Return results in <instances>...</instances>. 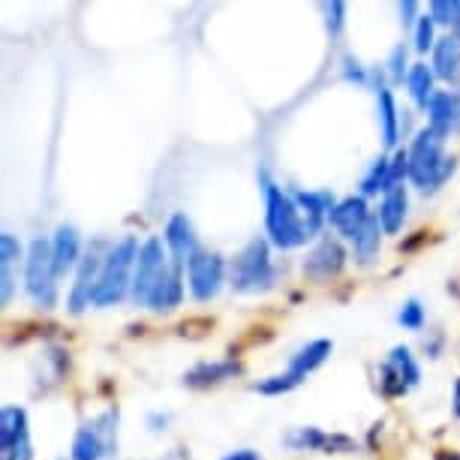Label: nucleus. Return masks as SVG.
Instances as JSON below:
<instances>
[{
	"mask_svg": "<svg viewBox=\"0 0 460 460\" xmlns=\"http://www.w3.org/2000/svg\"><path fill=\"white\" fill-rule=\"evenodd\" d=\"M262 190H265V229L274 247L292 250L301 247L307 238H314L295 196L286 193L283 187H277L268 175H262Z\"/></svg>",
	"mask_w": 460,
	"mask_h": 460,
	"instance_id": "nucleus-1",
	"label": "nucleus"
},
{
	"mask_svg": "<svg viewBox=\"0 0 460 460\" xmlns=\"http://www.w3.org/2000/svg\"><path fill=\"white\" fill-rule=\"evenodd\" d=\"M446 138H439L433 129H421L415 136L410 154V181L421 190H437L446 181L455 175V157H448L446 147H442Z\"/></svg>",
	"mask_w": 460,
	"mask_h": 460,
	"instance_id": "nucleus-2",
	"label": "nucleus"
},
{
	"mask_svg": "<svg viewBox=\"0 0 460 460\" xmlns=\"http://www.w3.org/2000/svg\"><path fill=\"white\" fill-rule=\"evenodd\" d=\"M136 259H138L136 238L118 241V244L102 256V271H100L97 289H93V307H109V304H118L127 292H133Z\"/></svg>",
	"mask_w": 460,
	"mask_h": 460,
	"instance_id": "nucleus-3",
	"label": "nucleus"
},
{
	"mask_svg": "<svg viewBox=\"0 0 460 460\" xmlns=\"http://www.w3.org/2000/svg\"><path fill=\"white\" fill-rule=\"evenodd\" d=\"M58 268L55 256H51V241L37 238L28 247V259H24V289L40 307H55L58 301Z\"/></svg>",
	"mask_w": 460,
	"mask_h": 460,
	"instance_id": "nucleus-4",
	"label": "nucleus"
},
{
	"mask_svg": "<svg viewBox=\"0 0 460 460\" xmlns=\"http://www.w3.org/2000/svg\"><path fill=\"white\" fill-rule=\"evenodd\" d=\"M172 268V256L166 241L160 238H147L142 247H138V259H136V271H133V301L147 307L151 295L157 292V286L163 283V277L169 274Z\"/></svg>",
	"mask_w": 460,
	"mask_h": 460,
	"instance_id": "nucleus-5",
	"label": "nucleus"
},
{
	"mask_svg": "<svg viewBox=\"0 0 460 460\" xmlns=\"http://www.w3.org/2000/svg\"><path fill=\"white\" fill-rule=\"evenodd\" d=\"M232 286L235 292H265L274 286V265L268 256V241L253 238L250 244L241 250L235 265H232Z\"/></svg>",
	"mask_w": 460,
	"mask_h": 460,
	"instance_id": "nucleus-6",
	"label": "nucleus"
},
{
	"mask_svg": "<svg viewBox=\"0 0 460 460\" xmlns=\"http://www.w3.org/2000/svg\"><path fill=\"white\" fill-rule=\"evenodd\" d=\"M115 433H118V412L109 410L88 421L75 433L73 439V460H102L115 448Z\"/></svg>",
	"mask_w": 460,
	"mask_h": 460,
	"instance_id": "nucleus-7",
	"label": "nucleus"
},
{
	"mask_svg": "<svg viewBox=\"0 0 460 460\" xmlns=\"http://www.w3.org/2000/svg\"><path fill=\"white\" fill-rule=\"evenodd\" d=\"M419 379H421V370L406 346H394L379 367V388L385 397H403L410 388L419 385Z\"/></svg>",
	"mask_w": 460,
	"mask_h": 460,
	"instance_id": "nucleus-8",
	"label": "nucleus"
},
{
	"mask_svg": "<svg viewBox=\"0 0 460 460\" xmlns=\"http://www.w3.org/2000/svg\"><path fill=\"white\" fill-rule=\"evenodd\" d=\"M0 457L33 460L28 412L22 406H4V412H0Z\"/></svg>",
	"mask_w": 460,
	"mask_h": 460,
	"instance_id": "nucleus-9",
	"label": "nucleus"
},
{
	"mask_svg": "<svg viewBox=\"0 0 460 460\" xmlns=\"http://www.w3.org/2000/svg\"><path fill=\"white\" fill-rule=\"evenodd\" d=\"M223 274L226 265L217 253H205V250H196L193 259L187 262V280H190V292H193L196 301H211L223 286Z\"/></svg>",
	"mask_w": 460,
	"mask_h": 460,
	"instance_id": "nucleus-10",
	"label": "nucleus"
},
{
	"mask_svg": "<svg viewBox=\"0 0 460 460\" xmlns=\"http://www.w3.org/2000/svg\"><path fill=\"white\" fill-rule=\"evenodd\" d=\"M343 265H346V253H343L341 241L323 238L314 247V253L307 256V262H304V274H307L310 280H332V277L343 271Z\"/></svg>",
	"mask_w": 460,
	"mask_h": 460,
	"instance_id": "nucleus-11",
	"label": "nucleus"
},
{
	"mask_svg": "<svg viewBox=\"0 0 460 460\" xmlns=\"http://www.w3.org/2000/svg\"><path fill=\"white\" fill-rule=\"evenodd\" d=\"M328 223L334 226L341 235H346L349 241H355L361 235V229L370 223V211H367V202L361 196H349L343 202L334 205V211L328 214Z\"/></svg>",
	"mask_w": 460,
	"mask_h": 460,
	"instance_id": "nucleus-12",
	"label": "nucleus"
},
{
	"mask_svg": "<svg viewBox=\"0 0 460 460\" xmlns=\"http://www.w3.org/2000/svg\"><path fill=\"white\" fill-rule=\"evenodd\" d=\"M166 247H169V256L172 262L178 268H187V262L193 259V253L199 250L196 244V235H193V223L187 220V214H175L172 220L166 223Z\"/></svg>",
	"mask_w": 460,
	"mask_h": 460,
	"instance_id": "nucleus-13",
	"label": "nucleus"
},
{
	"mask_svg": "<svg viewBox=\"0 0 460 460\" xmlns=\"http://www.w3.org/2000/svg\"><path fill=\"white\" fill-rule=\"evenodd\" d=\"M100 271H102V259L97 253H88L82 259L79 271H75L73 295H69V310H73V314H82L84 307L93 304V289H97Z\"/></svg>",
	"mask_w": 460,
	"mask_h": 460,
	"instance_id": "nucleus-14",
	"label": "nucleus"
},
{
	"mask_svg": "<svg viewBox=\"0 0 460 460\" xmlns=\"http://www.w3.org/2000/svg\"><path fill=\"white\" fill-rule=\"evenodd\" d=\"M428 115H430L428 129H433L439 138H446L460 124V100L455 93H433L428 102Z\"/></svg>",
	"mask_w": 460,
	"mask_h": 460,
	"instance_id": "nucleus-15",
	"label": "nucleus"
},
{
	"mask_svg": "<svg viewBox=\"0 0 460 460\" xmlns=\"http://www.w3.org/2000/svg\"><path fill=\"white\" fill-rule=\"evenodd\" d=\"M238 373H241L238 361H202V364H196L193 370L184 373V385L187 388H211V385H220L226 379H235Z\"/></svg>",
	"mask_w": 460,
	"mask_h": 460,
	"instance_id": "nucleus-16",
	"label": "nucleus"
},
{
	"mask_svg": "<svg viewBox=\"0 0 460 460\" xmlns=\"http://www.w3.org/2000/svg\"><path fill=\"white\" fill-rule=\"evenodd\" d=\"M286 446L301 448V451H349L352 439L346 437H328L319 428H298L286 437Z\"/></svg>",
	"mask_w": 460,
	"mask_h": 460,
	"instance_id": "nucleus-17",
	"label": "nucleus"
},
{
	"mask_svg": "<svg viewBox=\"0 0 460 460\" xmlns=\"http://www.w3.org/2000/svg\"><path fill=\"white\" fill-rule=\"evenodd\" d=\"M79 232L73 226H58L55 238H51V256H55L58 274H66L69 268L79 262Z\"/></svg>",
	"mask_w": 460,
	"mask_h": 460,
	"instance_id": "nucleus-18",
	"label": "nucleus"
},
{
	"mask_svg": "<svg viewBox=\"0 0 460 460\" xmlns=\"http://www.w3.org/2000/svg\"><path fill=\"white\" fill-rule=\"evenodd\" d=\"M328 355H332V341H314V343H307L304 349H298L292 355L289 370H286V373H292L295 379L304 382V379H307V373H314L319 364L328 358Z\"/></svg>",
	"mask_w": 460,
	"mask_h": 460,
	"instance_id": "nucleus-19",
	"label": "nucleus"
},
{
	"mask_svg": "<svg viewBox=\"0 0 460 460\" xmlns=\"http://www.w3.org/2000/svg\"><path fill=\"white\" fill-rule=\"evenodd\" d=\"M376 220L382 226V232H388V235H394V232H401V226L406 220V190L397 187L392 193H385L379 205V214Z\"/></svg>",
	"mask_w": 460,
	"mask_h": 460,
	"instance_id": "nucleus-20",
	"label": "nucleus"
},
{
	"mask_svg": "<svg viewBox=\"0 0 460 460\" xmlns=\"http://www.w3.org/2000/svg\"><path fill=\"white\" fill-rule=\"evenodd\" d=\"M457 69H460V40L457 37H446L437 42L433 49V75L446 82L457 79Z\"/></svg>",
	"mask_w": 460,
	"mask_h": 460,
	"instance_id": "nucleus-21",
	"label": "nucleus"
},
{
	"mask_svg": "<svg viewBox=\"0 0 460 460\" xmlns=\"http://www.w3.org/2000/svg\"><path fill=\"white\" fill-rule=\"evenodd\" d=\"M376 102H379V120H382V142L388 147L397 145V136H401V120H397V102L388 88H376Z\"/></svg>",
	"mask_w": 460,
	"mask_h": 460,
	"instance_id": "nucleus-22",
	"label": "nucleus"
},
{
	"mask_svg": "<svg viewBox=\"0 0 460 460\" xmlns=\"http://www.w3.org/2000/svg\"><path fill=\"white\" fill-rule=\"evenodd\" d=\"M406 84H410L415 106L428 109V102L433 97V69L428 64H415L410 73H406Z\"/></svg>",
	"mask_w": 460,
	"mask_h": 460,
	"instance_id": "nucleus-23",
	"label": "nucleus"
},
{
	"mask_svg": "<svg viewBox=\"0 0 460 460\" xmlns=\"http://www.w3.org/2000/svg\"><path fill=\"white\" fill-rule=\"evenodd\" d=\"M352 244H355V259L364 262V265L376 256V250H379V220H376V217H370V223L364 226L361 235L355 238Z\"/></svg>",
	"mask_w": 460,
	"mask_h": 460,
	"instance_id": "nucleus-24",
	"label": "nucleus"
},
{
	"mask_svg": "<svg viewBox=\"0 0 460 460\" xmlns=\"http://www.w3.org/2000/svg\"><path fill=\"white\" fill-rule=\"evenodd\" d=\"M301 382L292 376V373H277V376H268L262 382H256L253 385V392L259 394H286V392H292V388H298Z\"/></svg>",
	"mask_w": 460,
	"mask_h": 460,
	"instance_id": "nucleus-25",
	"label": "nucleus"
},
{
	"mask_svg": "<svg viewBox=\"0 0 460 460\" xmlns=\"http://www.w3.org/2000/svg\"><path fill=\"white\" fill-rule=\"evenodd\" d=\"M19 256H22V244H19V238L10 235V232H4L0 235V265H15L19 262Z\"/></svg>",
	"mask_w": 460,
	"mask_h": 460,
	"instance_id": "nucleus-26",
	"label": "nucleus"
},
{
	"mask_svg": "<svg viewBox=\"0 0 460 460\" xmlns=\"http://www.w3.org/2000/svg\"><path fill=\"white\" fill-rule=\"evenodd\" d=\"M401 325L403 328H410V332H419V328L424 325V310H421V304L419 301H406L403 304V310H401Z\"/></svg>",
	"mask_w": 460,
	"mask_h": 460,
	"instance_id": "nucleus-27",
	"label": "nucleus"
},
{
	"mask_svg": "<svg viewBox=\"0 0 460 460\" xmlns=\"http://www.w3.org/2000/svg\"><path fill=\"white\" fill-rule=\"evenodd\" d=\"M428 49H437L433 46V19L430 15H421L419 28H415V51H428Z\"/></svg>",
	"mask_w": 460,
	"mask_h": 460,
	"instance_id": "nucleus-28",
	"label": "nucleus"
},
{
	"mask_svg": "<svg viewBox=\"0 0 460 460\" xmlns=\"http://www.w3.org/2000/svg\"><path fill=\"white\" fill-rule=\"evenodd\" d=\"M325 13H328V33L337 37L343 31V13H346V4L334 0V4H325Z\"/></svg>",
	"mask_w": 460,
	"mask_h": 460,
	"instance_id": "nucleus-29",
	"label": "nucleus"
},
{
	"mask_svg": "<svg viewBox=\"0 0 460 460\" xmlns=\"http://www.w3.org/2000/svg\"><path fill=\"white\" fill-rule=\"evenodd\" d=\"M403 60H406V51L394 49V55H392V75H394L397 82H403Z\"/></svg>",
	"mask_w": 460,
	"mask_h": 460,
	"instance_id": "nucleus-30",
	"label": "nucleus"
},
{
	"mask_svg": "<svg viewBox=\"0 0 460 460\" xmlns=\"http://www.w3.org/2000/svg\"><path fill=\"white\" fill-rule=\"evenodd\" d=\"M415 10H419V6H415V0H403V4H401V15H403V24H412L415 19H412V15H415Z\"/></svg>",
	"mask_w": 460,
	"mask_h": 460,
	"instance_id": "nucleus-31",
	"label": "nucleus"
},
{
	"mask_svg": "<svg viewBox=\"0 0 460 460\" xmlns=\"http://www.w3.org/2000/svg\"><path fill=\"white\" fill-rule=\"evenodd\" d=\"M223 460H259V455H256V451H250V448H241V451H235V455H229Z\"/></svg>",
	"mask_w": 460,
	"mask_h": 460,
	"instance_id": "nucleus-32",
	"label": "nucleus"
},
{
	"mask_svg": "<svg viewBox=\"0 0 460 460\" xmlns=\"http://www.w3.org/2000/svg\"><path fill=\"white\" fill-rule=\"evenodd\" d=\"M433 460H460V451H437Z\"/></svg>",
	"mask_w": 460,
	"mask_h": 460,
	"instance_id": "nucleus-33",
	"label": "nucleus"
},
{
	"mask_svg": "<svg viewBox=\"0 0 460 460\" xmlns=\"http://www.w3.org/2000/svg\"><path fill=\"white\" fill-rule=\"evenodd\" d=\"M455 415L460 419V379L455 382Z\"/></svg>",
	"mask_w": 460,
	"mask_h": 460,
	"instance_id": "nucleus-34",
	"label": "nucleus"
},
{
	"mask_svg": "<svg viewBox=\"0 0 460 460\" xmlns=\"http://www.w3.org/2000/svg\"><path fill=\"white\" fill-rule=\"evenodd\" d=\"M451 28L460 33V0H455V22H451Z\"/></svg>",
	"mask_w": 460,
	"mask_h": 460,
	"instance_id": "nucleus-35",
	"label": "nucleus"
},
{
	"mask_svg": "<svg viewBox=\"0 0 460 460\" xmlns=\"http://www.w3.org/2000/svg\"><path fill=\"white\" fill-rule=\"evenodd\" d=\"M455 84H457V91H460V69H457V79H455Z\"/></svg>",
	"mask_w": 460,
	"mask_h": 460,
	"instance_id": "nucleus-36",
	"label": "nucleus"
}]
</instances>
